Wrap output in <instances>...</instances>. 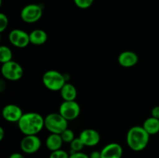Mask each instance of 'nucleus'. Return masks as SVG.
<instances>
[{"label": "nucleus", "instance_id": "1", "mask_svg": "<svg viewBox=\"0 0 159 158\" xmlns=\"http://www.w3.org/2000/svg\"><path fill=\"white\" fill-rule=\"evenodd\" d=\"M20 132L25 136L37 135L44 128V118L34 112L23 113L18 122Z\"/></svg>", "mask_w": 159, "mask_h": 158}, {"label": "nucleus", "instance_id": "2", "mask_svg": "<svg viewBox=\"0 0 159 158\" xmlns=\"http://www.w3.org/2000/svg\"><path fill=\"white\" fill-rule=\"evenodd\" d=\"M126 139L129 148L134 151L139 152L144 150L148 145L150 135L143 126L135 125L128 130Z\"/></svg>", "mask_w": 159, "mask_h": 158}, {"label": "nucleus", "instance_id": "3", "mask_svg": "<svg viewBox=\"0 0 159 158\" xmlns=\"http://www.w3.org/2000/svg\"><path fill=\"white\" fill-rule=\"evenodd\" d=\"M44 128L51 133L61 134L68 128V121L59 112H52L44 117Z\"/></svg>", "mask_w": 159, "mask_h": 158}, {"label": "nucleus", "instance_id": "4", "mask_svg": "<svg viewBox=\"0 0 159 158\" xmlns=\"http://www.w3.org/2000/svg\"><path fill=\"white\" fill-rule=\"evenodd\" d=\"M42 81L48 89L53 91H60L66 84L65 75L55 70L46 71L42 77Z\"/></svg>", "mask_w": 159, "mask_h": 158}, {"label": "nucleus", "instance_id": "5", "mask_svg": "<svg viewBox=\"0 0 159 158\" xmlns=\"http://www.w3.org/2000/svg\"><path fill=\"white\" fill-rule=\"evenodd\" d=\"M2 75L8 81H17L23 75V68L21 65L14 60L2 64L1 68Z\"/></svg>", "mask_w": 159, "mask_h": 158}, {"label": "nucleus", "instance_id": "6", "mask_svg": "<svg viewBox=\"0 0 159 158\" xmlns=\"http://www.w3.org/2000/svg\"><path fill=\"white\" fill-rule=\"evenodd\" d=\"M43 15V9L38 4H29L23 8L20 12L22 20L26 23L39 21Z\"/></svg>", "mask_w": 159, "mask_h": 158}, {"label": "nucleus", "instance_id": "7", "mask_svg": "<svg viewBox=\"0 0 159 158\" xmlns=\"http://www.w3.org/2000/svg\"><path fill=\"white\" fill-rule=\"evenodd\" d=\"M59 113L68 121L77 119L81 113L79 104L75 101H64L59 107Z\"/></svg>", "mask_w": 159, "mask_h": 158}, {"label": "nucleus", "instance_id": "8", "mask_svg": "<svg viewBox=\"0 0 159 158\" xmlns=\"http://www.w3.org/2000/svg\"><path fill=\"white\" fill-rule=\"evenodd\" d=\"M41 147V140L37 135L25 136L20 142V148L22 151L27 154L35 153Z\"/></svg>", "mask_w": 159, "mask_h": 158}, {"label": "nucleus", "instance_id": "9", "mask_svg": "<svg viewBox=\"0 0 159 158\" xmlns=\"http://www.w3.org/2000/svg\"><path fill=\"white\" fill-rule=\"evenodd\" d=\"M9 40L11 44L18 48H25L30 43V33L20 29H15L10 31Z\"/></svg>", "mask_w": 159, "mask_h": 158}, {"label": "nucleus", "instance_id": "10", "mask_svg": "<svg viewBox=\"0 0 159 158\" xmlns=\"http://www.w3.org/2000/svg\"><path fill=\"white\" fill-rule=\"evenodd\" d=\"M2 115L5 120L9 122H18L23 113L21 108L15 104H8L2 111Z\"/></svg>", "mask_w": 159, "mask_h": 158}, {"label": "nucleus", "instance_id": "11", "mask_svg": "<svg viewBox=\"0 0 159 158\" xmlns=\"http://www.w3.org/2000/svg\"><path fill=\"white\" fill-rule=\"evenodd\" d=\"M79 137L82 141L85 147H95L101 139L99 133L94 129H85L82 130Z\"/></svg>", "mask_w": 159, "mask_h": 158}, {"label": "nucleus", "instance_id": "12", "mask_svg": "<svg viewBox=\"0 0 159 158\" xmlns=\"http://www.w3.org/2000/svg\"><path fill=\"white\" fill-rule=\"evenodd\" d=\"M101 152L102 158H121L123 156V147L117 143H110L106 145Z\"/></svg>", "mask_w": 159, "mask_h": 158}, {"label": "nucleus", "instance_id": "13", "mask_svg": "<svg viewBox=\"0 0 159 158\" xmlns=\"http://www.w3.org/2000/svg\"><path fill=\"white\" fill-rule=\"evenodd\" d=\"M138 56L134 51L126 50L120 53L118 56V63L124 68H129L135 66L138 64Z\"/></svg>", "mask_w": 159, "mask_h": 158}, {"label": "nucleus", "instance_id": "14", "mask_svg": "<svg viewBox=\"0 0 159 158\" xmlns=\"http://www.w3.org/2000/svg\"><path fill=\"white\" fill-rule=\"evenodd\" d=\"M63 143V139L61 134H56V133H51L48 136L45 142L47 148L51 152L61 149Z\"/></svg>", "mask_w": 159, "mask_h": 158}, {"label": "nucleus", "instance_id": "15", "mask_svg": "<svg viewBox=\"0 0 159 158\" xmlns=\"http://www.w3.org/2000/svg\"><path fill=\"white\" fill-rule=\"evenodd\" d=\"M48 40V34L43 29H36L30 33V41L32 44L40 46Z\"/></svg>", "mask_w": 159, "mask_h": 158}, {"label": "nucleus", "instance_id": "16", "mask_svg": "<svg viewBox=\"0 0 159 158\" xmlns=\"http://www.w3.org/2000/svg\"><path fill=\"white\" fill-rule=\"evenodd\" d=\"M60 94L64 101H75L77 97V89L72 84L66 82L61 89Z\"/></svg>", "mask_w": 159, "mask_h": 158}, {"label": "nucleus", "instance_id": "17", "mask_svg": "<svg viewBox=\"0 0 159 158\" xmlns=\"http://www.w3.org/2000/svg\"><path fill=\"white\" fill-rule=\"evenodd\" d=\"M142 126L150 136L157 134L159 133V119L151 116L144 121Z\"/></svg>", "mask_w": 159, "mask_h": 158}, {"label": "nucleus", "instance_id": "18", "mask_svg": "<svg viewBox=\"0 0 159 158\" xmlns=\"http://www.w3.org/2000/svg\"><path fill=\"white\" fill-rule=\"evenodd\" d=\"M12 51L10 48L5 45H2L0 46V62L2 64L12 60Z\"/></svg>", "mask_w": 159, "mask_h": 158}, {"label": "nucleus", "instance_id": "19", "mask_svg": "<svg viewBox=\"0 0 159 158\" xmlns=\"http://www.w3.org/2000/svg\"><path fill=\"white\" fill-rule=\"evenodd\" d=\"M85 145L82 143L79 137L75 138L74 140L70 143V149H71V153H77V152H82Z\"/></svg>", "mask_w": 159, "mask_h": 158}, {"label": "nucleus", "instance_id": "20", "mask_svg": "<svg viewBox=\"0 0 159 158\" xmlns=\"http://www.w3.org/2000/svg\"><path fill=\"white\" fill-rule=\"evenodd\" d=\"M61 136L62 139H63L64 143H71L73 140L75 139V133L70 129H66L63 133L61 134Z\"/></svg>", "mask_w": 159, "mask_h": 158}, {"label": "nucleus", "instance_id": "21", "mask_svg": "<svg viewBox=\"0 0 159 158\" xmlns=\"http://www.w3.org/2000/svg\"><path fill=\"white\" fill-rule=\"evenodd\" d=\"M77 7L82 9H86L91 7L94 0H73Z\"/></svg>", "mask_w": 159, "mask_h": 158}, {"label": "nucleus", "instance_id": "22", "mask_svg": "<svg viewBox=\"0 0 159 158\" xmlns=\"http://www.w3.org/2000/svg\"><path fill=\"white\" fill-rule=\"evenodd\" d=\"M69 156L70 154H68L65 150L60 149V150L51 152L49 158H69Z\"/></svg>", "mask_w": 159, "mask_h": 158}, {"label": "nucleus", "instance_id": "23", "mask_svg": "<svg viewBox=\"0 0 159 158\" xmlns=\"http://www.w3.org/2000/svg\"><path fill=\"white\" fill-rule=\"evenodd\" d=\"M9 25V20L7 15L4 13H0V33L4 32L8 27Z\"/></svg>", "mask_w": 159, "mask_h": 158}, {"label": "nucleus", "instance_id": "24", "mask_svg": "<svg viewBox=\"0 0 159 158\" xmlns=\"http://www.w3.org/2000/svg\"><path fill=\"white\" fill-rule=\"evenodd\" d=\"M69 158H89V156L82 152H77V153H71Z\"/></svg>", "mask_w": 159, "mask_h": 158}, {"label": "nucleus", "instance_id": "25", "mask_svg": "<svg viewBox=\"0 0 159 158\" xmlns=\"http://www.w3.org/2000/svg\"><path fill=\"white\" fill-rule=\"evenodd\" d=\"M152 116L159 119V105H156L152 109Z\"/></svg>", "mask_w": 159, "mask_h": 158}, {"label": "nucleus", "instance_id": "26", "mask_svg": "<svg viewBox=\"0 0 159 158\" xmlns=\"http://www.w3.org/2000/svg\"><path fill=\"white\" fill-rule=\"evenodd\" d=\"M89 158H102V156H101V152L97 151V150L93 151L90 153Z\"/></svg>", "mask_w": 159, "mask_h": 158}, {"label": "nucleus", "instance_id": "27", "mask_svg": "<svg viewBox=\"0 0 159 158\" xmlns=\"http://www.w3.org/2000/svg\"><path fill=\"white\" fill-rule=\"evenodd\" d=\"M9 158H26L24 156H23L22 153H12V154L9 156Z\"/></svg>", "mask_w": 159, "mask_h": 158}, {"label": "nucleus", "instance_id": "28", "mask_svg": "<svg viewBox=\"0 0 159 158\" xmlns=\"http://www.w3.org/2000/svg\"><path fill=\"white\" fill-rule=\"evenodd\" d=\"M4 134H5V131L4 129L2 127H0V140H2L3 138H4Z\"/></svg>", "mask_w": 159, "mask_h": 158}]
</instances>
